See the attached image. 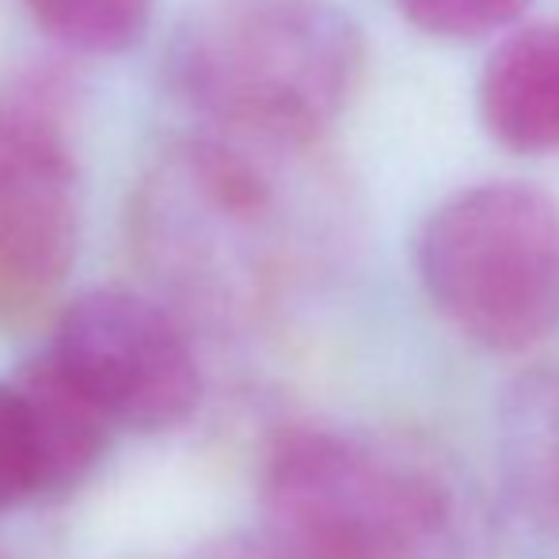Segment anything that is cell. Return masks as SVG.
I'll return each instance as SVG.
<instances>
[{
	"mask_svg": "<svg viewBox=\"0 0 559 559\" xmlns=\"http://www.w3.org/2000/svg\"><path fill=\"white\" fill-rule=\"evenodd\" d=\"M43 35L88 58H115L141 43L153 0H20Z\"/></svg>",
	"mask_w": 559,
	"mask_h": 559,
	"instance_id": "30bf717a",
	"label": "cell"
},
{
	"mask_svg": "<svg viewBox=\"0 0 559 559\" xmlns=\"http://www.w3.org/2000/svg\"><path fill=\"white\" fill-rule=\"evenodd\" d=\"M530 0H396L400 15L412 27L449 43H472L510 27Z\"/></svg>",
	"mask_w": 559,
	"mask_h": 559,
	"instance_id": "8fae6325",
	"label": "cell"
},
{
	"mask_svg": "<svg viewBox=\"0 0 559 559\" xmlns=\"http://www.w3.org/2000/svg\"><path fill=\"white\" fill-rule=\"evenodd\" d=\"M0 559H4V556H0Z\"/></svg>",
	"mask_w": 559,
	"mask_h": 559,
	"instance_id": "5bb4252c",
	"label": "cell"
},
{
	"mask_svg": "<svg viewBox=\"0 0 559 559\" xmlns=\"http://www.w3.org/2000/svg\"><path fill=\"white\" fill-rule=\"evenodd\" d=\"M361 31L332 0H202L168 46L176 96L214 130L312 145L358 92Z\"/></svg>",
	"mask_w": 559,
	"mask_h": 559,
	"instance_id": "3957f363",
	"label": "cell"
},
{
	"mask_svg": "<svg viewBox=\"0 0 559 559\" xmlns=\"http://www.w3.org/2000/svg\"><path fill=\"white\" fill-rule=\"evenodd\" d=\"M427 301L461 338L522 354L559 328V202L530 183L449 194L415 240Z\"/></svg>",
	"mask_w": 559,
	"mask_h": 559,
	"instance_id": "277c9868",
	"label": "cell"
},
{
	"mask_svg": "<svg viewBox=\"0 0 559 559\" xmlns=\"http://www.w3.org/2000/svg\"><path fill=\"white\" fill-rule=\"evenodd\" d=\"M479 122L502 148L540 156L559 148V23L514 31L495 46L476 88Z\"/></svg>",
	"mask_w": 559,
	"mask_h": 559,
	"instance_id": "52a82bcc",
	"label": "cell"
},
{
	"mask_svg": "<svg viewBox=\"0 0 559 559\" xmlns=\"http://www.w3.org/2000/svg\"><path fill=\"white\" fill-rule=\"evenodd\" d=\"M309 145L214 130L171 148L133 206L141 263L194 312L236 320L271 309L312 259Z\"/></svg>",
	"mask_w": 559,
	"mask_h": 559,
	"instance_id": "6da1fadb",
	"label": "cell"
},
{
	"mask_svg": "<svg viewBox=\"0 0 559 559\" xmlns=\"http://www.w3.org/2000/svg\"><path fill=\"white\" fill-rule=\"evenodd\" d=\"M171 559H266L259 540L248 537H214V540H202V545L187 548L183 556H171Z\"/></svg>",
	"mask_w": 559,
	"mask_h": 559,
	"instance_id": "4fadbf2b",
	"label": "cell"
},
{
	"mask_svg": "<svg viewBox=\"0 0 559 559\" xmlns=\"http://www.w3.org/2000/svg\"><path fill=\"white\" fill-rule=\"evenodd\" d=\"M266 559H484L453 468L404 438L289 427L259 476Z\"/></svg>",
	"mask_w": 559,
	"mask_h": 559,
	"instance_id": "7a4b0ae2",
	"label": "cell"
},
{
	"mask_svg": "<svg viewBox=\"0 0 559 559\" xmlns=\"http://www.w3.org/2000/svg\"><path fill=\"white\" fill-rule=\"evenodd\" d=\"M46 358L115 423L160 435L183 427L202 400L194 338L168 301L138 289H88L53 320Z\"/></svg>",
	"mask_w": 559,
	"mask_h": 559,
	"instance_id": "8992f818",
	"label": "cell"
},
{
	"mask_svg": "<svg viewBox=\"0 0 559 559\" xmlns=\"http://www.w3.org/2000/svg\"><path fill=\"white\" fill-rule=\"evenodd\" d=\"M499 472L525 530L559 552V369H530L507 389Z\"/></svg>",
	"mask_w": 559,
	"mask_h": 559,
	"instance_id": "ba28073f",
	"label": "cell"
},
{
	"mask_svg": "<svg viewBox=\"0 0 559 559\" xmlns=\"http://www.w3.org/2000/svg\"><path fill=\"white\" fill-rule=\"evenodd\" d=\"M81 248V164L69 84L27 73L0 88V332L43 320Z\"/></svg>",
	"mask_w": 559,
	"mask_h": 559,
	"instance_id": "5b68a950",
	"label": "cell"
},
{
	"mask_svg": "<svg viewBox=\"0 0 559 559\" xmlns=\"http://www.w3.org/2000/svg\"><path fill=\"white\" fill-rule=\"evenodd\" d=\"M12 384L23 400L31 438H35L43 499L73 491L104 461L118 427L46 358V350H38L27 366H20Z\"/></svg>",
	"mask_w": 559,
	"mask_h": 559,
	"instance_id": "9c48e42d",
	"label": "cell"
},
{
	"mask_svg": "<svg viewBox=\"0 0 559 559\" xmlns=\"http://www.w3.org/2000/svg\"><path fill=\"white\" fill-rule=\"evenodd\" d=\"M27 499H43L35 438L15 384L0 381V510H12Z\"/></svg>",
	"mask_w": 559,
	"mask_h": 559,
	"instance_id": "7c38bea8",
	"label": "cell"
}]
</instances>
